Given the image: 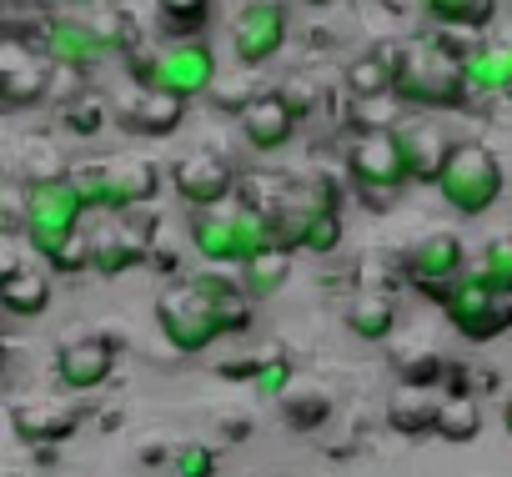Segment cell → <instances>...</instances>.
Returning <instances> with one entry per match:
<instances>
[{
    "label": "cell",
    "mask_w": 512,
    "mask_h": 477,
    "mask_svg": "<svg viewBox=\"0 0 512 477\" xmlns=\"http://www.w3.org/2000/svg\"><path fill=\"white\" fill-rule=\"evenodd\" d=\"M251 317H256L251 292L241 282H231L226 272L176 277L156 302V327L181 357L206 352L216 337H241L251 327Z\"/></svg>",
    "instance_id": "6da1fadb"
},
{
    "label": "cell",
    "mask_w": 512,
    "mask_h": 477,
    "mask_svg": "<svg viewBox=\"0 0 512 477\" xmlns=\"http://www.w3.org/2000/svg\"><path fill=\"white\" fill-rule=\"evenodd\" d=\"M392 96L402 106H417V111H467L472 106V86H467L462 61L452 51H442L432 36L402 41Z\"/></svg>",
    "instance_id": "7a4b0ae2"
},
{
    "label": "cell",
    "mask_w": 512,
    "mask_h": 477,
    "mask_svg": "<svg viewBox=\"0 0 512 477\" xmlns=\"http://www.w3.org/2000/svg\"><path fill=\"white\" fill-rule=\"evenodd\" d=\"M186 236H191V247L201 252V262H221V267H246V262H256L262 252L277 247L272 221L262 211L241 206V201L216 206V211H191Z\"/></svg>",
    "instance_id": "3957f363"
},
{
    "label": "cell",
    "mask_w": 512,
    "mask_h": 477,
    "mask_svg": "<svg viewBox=\"0 0 512 477\" xmlns=\"http://www.w3.org/2000/svg\"><path fill=\"white\" fill-rule=\"evenodd\" d=\"M76 196L86 211H111V216H126V211H141L156 201L161 191V166L151 156H136V151H121V156H106V161H91L71 176Z\"/></svg>",
    "instance_id": "277c9868"
},
{
    "label": "cell",
    "mask_w": 512,
    "mask_h": 477,
    "mask_svg": "<svg viewBox=\"0 0 512 477\" xmlns=\"http://www.w3.org/2000/svg\"><path fill=\"white\" fill-rule=\"evenodd\" d=\"M502 186H507V171H502L497 151L482 146V141H457L447 166H442V176H437V191H442V201L457 216L492 211L502 201Z\"/></svg>",
    "instance_id": "5b68a950"
},
{
    "label": "cell",
    "mask_w": 512,
    "mask_h": 477,
    "mask_svg": "<svg viewBox=\"0 0 512 477\" xmlns=\"http://www.w3.org/2000/svg\"><path fill=\"white\" fill-rule=\"evenodd\" d=\"M347 181L357 186V196H362L367 206L382 211V206L412 181L397 131H367V136H352V146H347Z\"/></svg>",
    "instance_id": "8992f818"
},
{
    "label": "cell",
    "mask_w": 512,
    "mask_h": 477,
    "mask_svg": "<svg viewBox=\"0 0 512 477\" xmlns=\"http://www.w3.org/2000/svg\"><path fill=\"white\" fill-rule=\"evenodd\" d=\"M156 236H161V216H156L151 206L106 221V226L91 236V272L121 277V272H131V267H146L151 252L161 247Z\"/></svg>",
    "instance_id": "52a82bcc"
},
{
    "label": "cell",
    "mask_w": 512,
    "mask_h": 477,
    "mask_svg": "<svg viewBox=\"0 0 512 477\" xmlns=\"http://www.w3.org/2000/svg\"><path fill=\"white\" fill-rule=\"evenodd\" d=\"M166 181H171V191H176V196H181L191 211H216V206H226V201L241 191L236 166H231V161H226L216 146L181 151V156L171 161Z\"/></svg>",
    "instance_id": "ba28073f"
},
{
    "label": "cell",
    "mask_w": 512,
    "mask_h": 477,
    "mask_svg": "<svg viewBox=\"0 0 512 477\" xmlns=\"http://www.w3.org/2000/svg\"><path fill=\"white\" fill-rule=\"evenodd\" d=\"M402 277H407V287H417L422 297L447 302L452 287L467 277V247H462V236H457V231H427L422 242L407 247Z\"/></svg>",
    "instance_id": "9c48e42d"
},
{
    "label": "cell",
    "mask_w": 512,
    "mask_h": 477,
    "mask_svg": "<svg viewBox=\"0 0 512 477\" xmlns=\"http://www.w3.org/2000/svg\"><path fill=\"white\" fill-rule=\"evenodd\" d=\"M442 312H447V322H452L467 342H492V337L512 332V297L492 292L477 272H467V277L452 287V297L442 302Z\"/></svg>",
    "instance_id": "30bf717a"
},
{
    "label": "cell",
    "mask_w": 512,
    "mask_h": 477,
    "mask_svg": "<svg viewBox=\"0 0 512 477\" xmlns=\"http://www.w3.org/2000/svg\"><path fill=\"white\" fill-rule=\"evenodd\" d=\"M292 36V11L282 0H246L236 11V31H231V46H236V66L241 71H256L267 66Z\"/></svg>",
    "instance_id": "8fae6325"
},
{
    "label": "cell",
    "mask_w": 512,
    "mask_h": 477,
    "mask_svg": "<svg viewBox=\"0 0 512 477\" xmlns=\"http://www.w3.org/2000/svg\"><path fill=\"white\" fill-rule=\"evenodd\" d=\"M121 337H111V332H86V337H66L61 347H56V382L66 387V392H101L106 382H111V372H116V357H121Z\"/></svg>",
    "instance_id": "7c38bea8"
},
{
    "label": "cell",
    "mask_w": 512,
    "mask_h": 477,
    "mask_svg": "<svg viewBox=\"0 0 512 477\" xmlns=\"http://www.w3.org/2000/svg\"><path fill=\"white\" fill-rule=\"evenodd\" d=\"M51 76L56 66L41 51L6 36V46H0V101H6V111H31L51 101Z\"/></svg>",
    "instance_id": "4fadbf2b"
},
{
    "label": "cell",
    "mask_w": 512,
    "mask_h": 477,
    "mask_svg": "<svg viewBox=\"0 0 512 477\" xmlns=\"http://www.w3.org/2000/svg\"><path fill=\"white\" fill-rule=\"evenodd\" d=\"M216 81H221V66H216L211 41H166L161 46V86L156 91L191 101V96H211Z\"/></svg>",
    "instance_id": "5bb4252c"
},
{
    "label": "cell",
    "mask_w": 512,
    "mask_h": 477,
    "mask_svg": "<svg viewBox=\"0 0 512 477\" xmlns=\"http://www.w3.org/2000/svg\"><path fill=\"white\" fill-rule=\"evenodd\" d=\"M11 427L31 447H61L81 427V407L51 402V397H16L11 402Z\"/></svg>",
    "instance_id": "9a60e30c"
},
{
    "label": "cell",
    "mask_w": 512,
    "mask_h": 477,
    "mask_svg": "<svg viewBox=\"0 0 512 477\" xmlns=\"http://www.w3.org/2000/svg\"><path fill=\"white\" fill-rule=\"evenodd\" d=\"M241 136H246L251 151L272 156V151H282V146L297 136V116H292V106H287L277 91H262V96L241 111Z\"/></svg>",
    "instance_id": "2e32d148"
},
{
    "label": "cell",
    "mask_w": 512,
    "mask_h": 477,
    "mask_svg": "<svg viewBox=\"0 0 512 477\" xmlns=\"http://www.w3.org/2000/svg\"><path fill=\"white\" fill-rule=\"evenodd\" d=\"M41 56H46L51 66H61V71H81V76H86L106 51H101L96 31L86 26V16H56L51 31H46V41H41Z\"/></svg>",
    "instance_id": "e0dca14e"
},
{
    "label": "cell",
    "mask_w": 512,
    "mask_h": 477,
    "mask_svg": "<svg viewBox=\"0 0 512 477\" xmlns=\"http://www.w3.org/2000/svg\"><path fill=\"white\" fill-rule=\"evenodd\" d=\"M397 56H402V41H382V46H372L367 56L347 61V71H342L347 101H377V96H392Z\"/></svg>",
    "instance_id": "ac0fdd59"
},
{
    "label": "cell",
    "mask_w": 512,
    "mask_h": 477,
    "mask_svg": "<svg viewBox=\"0 0 512 477\" xmlns=\"http://www.w3.org/2000/svg\"><path fill=\"white\" fill-rule=\"evenodd\" d=\"M181 121H186V101L171 91H136L121 111V126L136 136H171L181 131Z\"/></svg>",
    "instance_id": "d6986e66"
},
{
    "label": "cell",
    "mask_w": 512,
    "mask_h": 477,
    "mask_svg": "<svg viewBox=\"0 0 512 477\" xmlns=\"http://www.w3.org/2000/svg\"><path fill=\"white\" fill-rule=\"evenodd\" d=\"M397 141H402V156H407L412 181H432V186H437V176H442V166H447V156H452L457 141H447L432 121L397 126Z\"/></svg>",
    "instance_id": "ffe728a7"
},
{
    "label": "cell",
    "mask_w": 512,
    "mask_h": 477,
    "mask_svg": "<svg viewBox=\"0 0 512 477\" xmlns=\"http://www.w3.org/2000/svg\"><path fill=\"white\" fill-rule=\"evenodd\" d=\"M0 307L11 317H41L51 307V277L31 262H6V272H0Z\"/></svg>",
    "instance_id": "44dd1931"
},
{
    "label": "cell",
    "mask_w": 512,
    "mask_h": 477,
    "mask_svg": "<svg viewBox=\"0 0 512 477\" xmlns=\"http://www.w3.org/2000/svg\"><path fill=\"white\" fill-rule=\"evenodd\" d=\"M472 96H507L512 91V41H477L462 56Z\"/></svg>",
    "instance_id": "7402d4cb"
},
{
    "label": "cell",
    "mask_w": 512,
    "mask_h": 477,
    "mask_svg": "<svg viewBox=\"0 0 512 477\" xmlns=\"http://www.w3.org/2000/svg\"><path fill=\"white\" fill-rule=\"evenodd\" d=\"M437 407H442V397H432V392H412V387H397L392 402H387V427L402 432V437L437 432Z\"/></svg>",
    "instance_id": "603a6c76"
},
{
    "label": "cell",
    "mask_w": 512,
    "mask_h": 477,
    "mask_svg": "<svg viewBox=\"0 0 512 477\" xmlns=\"http://www.w3.org/2000/svg\"><path fill=\"white\" fill-rule=\"evenodd\" d=\"M347 327L362 337V342H387L392 327H397V302L387 292H357L347 302Z\"/></svg>",
    "instance_id": "cb8c5ba5"
},
{
    "label": "cell",
    "mask_w": 512,
    "mask_h": 477,
    "mask_svg": "<svg viewBox=\"0 0 512 477\" xmlns=\"http://www.w3.org/2000/svg\"><path fill=\"white\" fill-rule=\"evenodd\" d=\"M216 0H156V26L171 41H206Z\"/></svg>",
    "instance_id": "d4e9b609"
},
{
    "label": "cell",
    "mask_w": 512,
    "mask_h": 477,
    "mask_svg": "<svg viewBox=\"0 0 512 477\" xmlns=\"http://www.w3.org/2000/svg\"><path fill=\"white\" fill-rule=\"evenodd\" d=\"M427 11V21H437L442 31H482L497 16V0H417Z\"/></svg>",
    "instance_id": "484cf974"
},
{
    "label": "cell",
    "mask_w": 512,
    "mask_h": 477,
    "mask_svg": "<svg viewBox=\"0 0 512 477\" xmlns=\"http://www.w3.org/2000/svg\"><path fill=\"white\" fill-rule=\"evenodd\" d=\"M76 171H71V161H66V151L56 146V141H31L26 151H21V186H56V181H71Z\"/></svg>",
    "instance_id": "4316f807"
},
{
    "label": "cell",
    "mask_w": 512,
    "mask_h": 477,
    "mask_svg": "<svg viewBox=\"0 0 512 477\" xmlns=\"http://www.w3.org/2000/svg\"><path fill=\"white\" fill-rule=\"evenodd\" d=\"M447 357L432 352V347H417V352H402L397 357V387H412V392H437L447 382Z\"/></svg>",
    "instance_id": "83f0119b"
},
{
    "label": "cell",
    "mask_w": 512,
    "mask_h": 477,
    "mask_svg": "<svg viewBox=\"0 0 512 477\" xmlns=\"http://www.w3.org/2000/svg\"><path fill=\"white\" fill-rule=\"evenodd\" d=\"M477 432H482V397H442L437 437L442 442H472Z\"/></svg>",
    "instance_id": "f1b7e54d"
},
{
    "label": "cell",
    "mask_w": 512,
    "mask_h": 477,
    "mask_svg": "<svg viewBox=\"0 0 512 477\" xmlns=\"http://www.w3.org/2000/svg\"><path fill=\"white\" fill-rule=\"evenodd\" d=\"M287 277H292V252H282V247H272V252H262L256 262L241 267V287H246L251 297H272V292H282Z\"/></svg>",
    "instance_id": "f546056e"
},
{
    "label": "cell",
    "mask_w": 512,
    "mask_h": 477,
    "mask_svg": "<svg viewBox=\"0 0 512 477\" xmlns=\"http://www.w3.org/2000/svg\"><path fill=\"white\" fill-rule=\"evenodd\" d=\"M282 422L292 427V432H322L327 422H332V397L327 392H292V397H282Z\"/></svg>",
    "instance_id": "4dcf8cb0"
},
{
    "label": "cell",
    "mask_w": 512,
    "mask_h": 477,
    "mask_svg": "<svg viewBox=\"0 0 512 477\" xmlns=\"http://www.w3.org/2000/svg\"><path fill=\"white\" fill-rule=\"evenodd\" d=\"M492 292H502V297H512V231H502V236H492V242L482 247V257H477V267H472Z\"/></svg>",
    "instance_id": "1f68e13d"
},
{
    "label": "cell",
    "mask_w": 512,
    "mask_h": 477,
    "mask_svg": "<svg viewBox=\"0 0 512 477\" xmlns=\"http://www.w3.org/2000/svg\"><path fill=\"white\" fill-rule=\"evenodd\" d=\"M352 106V131L367 136V131H397V116H402V101L397 96H377V101H347Z\"/></svg>",
    "instance_id": "d6a6232c"
},
{
    "label": "cell",
    "mask_w": 512,
    "mask_h": 477,
    "mask_svg": "<svg viewBox=\"0 0 512 477\" xmlns=\"http://www.w3.org/2000/svg\"><path fill=\"white\" fill-rule=\"evenodd\" d=\"M61 126L81 141H91L101 126H106V101L101 96H76L71 106H61Z\"/></svg>",
    "instance_id": "836d02e7"
},
{
    "label": "cell",
    "mask_w": 512,
    "mask_h": 477,
    "mask_svg": "<svg viewBox=\"0 0 512 477\" xmlns=\"http://www.w3.org/2000/svg\"><path fill=\"white\" fill-rule=\"evenodd\" d=\"M277 96L292 106V116H297V121H307V116L327 101V86H322L317 76H287V81L277 86Z\"/></svg>",
    "instance_id": "e575fe53"
},
{
    "label": "cell",
    "mask_w": 512,
    "mask_h": 477,
    "mask_svg": "<svg viewBox=\"0 0 512 477\" xmlns=\"http://www.w3.org/2000/svg\"><path fill=\"white\" fill-rule=\"evenodd\" d=\"M171 472H176V477H216V472H221V457H216V447H206V442H186V447H176Z\"/></svg>",
    "instance_id": "d590c367"
},
{
    "label": "cell",
    "mask_w": 512,
    "mask_h": 477,
    "mask_svg": "<svg viewBox=\"0 0 512 477\" xmlns=\"http://www.w3.org/2000/svg\"><path fill=\"white\" fill-rule=\"evenodd\" d=\"M292 377H297V367H292V357H282V352H272L267 357V367H262V377H256V392L262 397H292Z\"/></svg>",
    "instance_id": "8d00e7d4"
},
{
    "label": "cell",
    "mask_w": 512,
    "mask_h": 477,
    "mask_svg": "<svg viewBox=\"0 0 512 477\" xmlns=\"http://www.w3.org/2000/svg\"><path fill=\"white\" fill-rule=\"evenodd\" d=\"M256 96H262V91H251V86L241 81V66H236V76H221V81H216V91H211V101H216L221 111H236V116H241Z\"/></svg>",
    "instance_id": "74e56055"
},
{
    "label": "cell",
    "mask_w": 512,
    "mask_h": 477,
    "mask_svg": "<svg viewBox=\"0 0 512 477\" xmlns=\"http://www.w3.org/2000/svg\"><path fill=\"white\" fill-rule=\"evenodd\" d=\"M262 367H267V357H226L216 372H221V377H231V382H251V387H256Z\"/></svg>",
    "instance_id": "f35d334b"
},
{
    "label": "cell",
    "mask_w": 512,
    "mask_h": 477,
    "mask_svg": "<svg viewBox=\"0 0 512 477\" xmlns=\"http://www.w3.org/2000/svg\"><path fill=\"white\" fill-rule=\"evenodd\" d=\"M136 457H141V467H161V462H176V447L151 437V442H141V452H136Z\"/></svg>",
    "instance_id": "ab89813d"
},
{
    "label": "cell",
    "mask_w": 512,
    "mask_h": 477,
    "mask_svg": "<svg viewBox=\"0 0 512 477\" xmlns=\"http://www.w3.org/2000/svg\"><path fill=\"white\" fill-rule=\"evenodd\" d=\"M251 432H256V422H251L246 412H241V417H236V412H231V417H221V437H231V442H246Z\"/></svg>",
    "instance_id": "60d3db41"
},
{
    "label": "cell",
    "mask_w": 512,
    "mask_h": 477,
    "mask_svg": "<svg viewBox=\"0 0 512 477\" xmlns=\"http://www.w3.org/2000/svg\"><path fill=\"white\" fill-rule=\"evenodd\" d=\"M146 267H156V272H166V277H176V267H181V262H176V252H171V247H156Z\"/></svg>",
    "instance_id": "b9f144b4"
},
{
    "label": "cell",
    "mask_w": 512,
    "mask_h": 477,
    "mask_svg": "<svg viewBox=\"0 0 512 477\" xmlns=\"http://www.w3.org/2000/svg\"><path fill=\"white\" fill-rule=\"evenodd\" d=\"M6 477H41V467H36V462H31V467H26V462H6Z\"/></svg>",
    "instance_id": "7bdbcfd3"
},
{
    "label": "cell",
    "mask_w": 512,
    "mask_h": 477,
    "mask_svg": "<svg viewBox=\"0 0 512 477\" xmlns=\"http://www.w3.org/2000/svg\"><path fill=\"white\" fill-rule=\"evenodd\" d=\"M502 427H507V437H512V392L502 397Z\"/></svg>",
    "instance_id": "ee69618b"
},
{
    "label": "cell",
    "mask_w": 512,
    "mask_h": 477,
    "mask_svg": "<svg viewBox=\"0 0 512 477\" xmlns=\"http://www.w3.org/2000/svg\"><path fill=\"white\" fill-rule=\"evenodd\" d=\"M302 6H317L322 11V6H332V0H302Z\"/></svg>",
    "instance_id": "f6af8a7d"
},
{
    "label": "cell",
    "mask_w": 512,
    "mask_h": 477,
    "mask_svg": "<svg viewBox=\"0 0 512 477\" xmlns=\"http://www.w3.org/2000/svg\"><path fill=\"white\" fill-rule=\"evenodd\" d=\"M106 6H111V0H106Z\"/></svg>",
    "instance_id": "bcb514c9"
}]
</instances>
